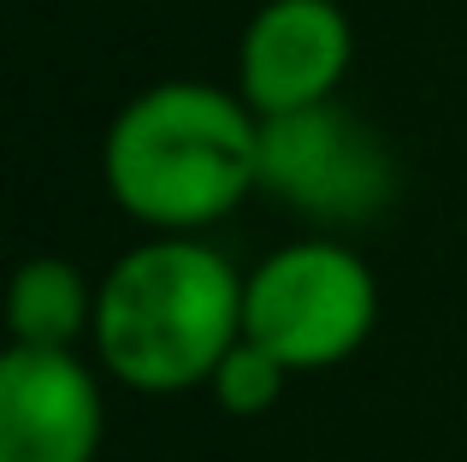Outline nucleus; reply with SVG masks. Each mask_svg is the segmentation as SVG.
<instances>
[{
	"instance_id": "7",
	"label": "nucleus",
	"mask_w": 467,
	"mask_h": 462,
	"mask_svg": "<svg viewBox=\"0 0 467 462\" xmlns=\"http://www.w3.org/2000/svg\"><path fill=\"white\" fill-rule=\"evenodd\" d=\"M12 344L24 350H78L83 332H95V290L66 255H30L12 273L6 297Z\"/></svg>"
},
{
	"instance_id": "1",
	"label": "nucleus",
	"mask_w": 467,
	"mask_h": 462,
	"mask_svg": "<svg viewBox=\"0 0 467 462\" xmlns=\"http://www.w3.org/2000/svg\"><path fill=\"white\" fill-rule=\"evenodd\" d=\"M101 178L125 220L154 237H195L261 190V119L219 83H154L113 113Z\"/></svg>"
},
{
	"instance_id": "5",
	"label": "nucleus",
	"mask_w": 467,
	"mask_h": 462,
	"mask_svg": "<svg viewBox=\"0 0 467 462\" xmlns=\"http://www.w3.org/2000/svg\"><path fill=\"white\" fill-rule=\"evenodd\" d=\"M355 30L337 0H266L237 36V95L254 119H290L337 101Z\"/></svg>"
},
{
	"instance_id": "8",
	"label": "nucleus",
	"mask_w": 467,
	"mask_h": 462,
	"mask_svg": "<svg viewBox=\"0 0 467 462\" xmlns=\"http://www.w3.org/2000/svg\"><path fill=\"white\" fill-rule=\"evenodd\" d=\"M285 380H290L285 362H273L261 344H249V338H243V344L219 362V373L207 380V392H213V404L225 409V415L249 421V415H266V409L285 397Z\"/></svg>"
},
{
	"instance_id": "2",
	"label": "nucleus",
	"mask_w": 467,
	"mask_h": 462,
	"mask_svg": "<svg viewBox=\"0 0 467 462\" xmlns=\"http://www.w3.org/2000/svg\"><path fill=\"white\" fill-rule=\"evenodd\" d=\"M95 362L119 385L178 397L243 344V273L202 237H149L95 285Z\"/></svg>"
},
{
	"instance_id": "6",
	"label": "nucleus",
	"mask_w": 467,
	"mask_h": 462,
	"mask_svg": "<svg viewBox=\"0 0 467 462\" xmlns=\"http://www.w3.org/2000/svg\"><path fill=\"white\" fill-rule=\"evenodd\" d=\"M107 404L78 350L0 356V462H95Z\"/></svg>"
},
{
	"instance_id": "4",
	"label": "nucleus",
	"mask_w": 467,
	"mask_h": 462,
	"mask_svg": "<svg viewBox=\"0 0 467 462\" xmlns=\"http://www.w3.org/2000/svg\"><path fill=\"white\" fill-rule=\"evenodd\" d=\"M261 190L285 196L308 220H373L397 190L390 154L337 101L290 119H261Z\"/></svg>"
},
{
	"instance_id": "3",
	"label": "nucleus",
	"mask_w": 467,
	"mask_h": 462,
	"mask_svg": "<svg viewBox=\"0 0 467 462\" xmlns=\"http://www.w3.org/2000/svg\"><path fill=\"white\" fill-rule=\"evenodd\" d=\"M379 326V278L355 249L302 237L243 273V338L290 373L349 362Z\"/></svg>"
}]
</instances>
